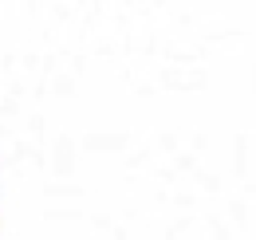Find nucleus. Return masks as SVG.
I'll return each mask as SVG.
<instances>
[]
</instances>
